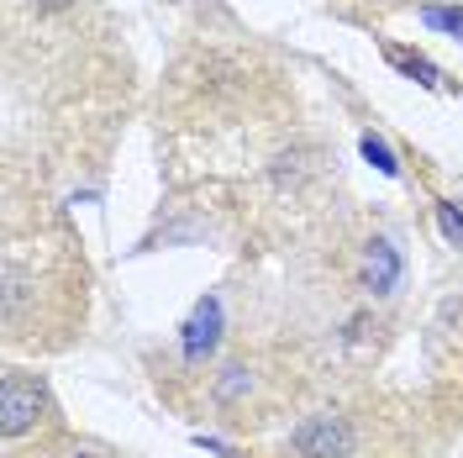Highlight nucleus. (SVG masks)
I'll return each mask as SVG.
<instances>
[{
	"instance_id": "obj_1",
	"label": "nucleus",
	"mask_w": 463,
	"mask_h": 458,
	"mask_svg": "<svg viewBox=\"0 0 463 458\" xmlns=\"http://www.w3.org/2000/svg\"><path fill=\"white\" fill-rule=\"evenodd\" d=\"M289 443H295L300 458H353V427H347L343 416H332V411L306 416Z\"/></svg>"
},
{
	"instance_id": "obj_2",
	"label": "nucleus",
	"mask_w": 463,
	"mask_h": 458,
	"mask_svg": "<svg viewBox=\"0 0 463 458\" xmlns=\"http://www.w3.org/2000/svg\"><path fill=\"white\" fill-rule=\"evenodd\" d=\"M37 411H43V379L5 374V379H0V432H5V437H22V432L37 422Z\"/></svg>"
},
{
	"instance_id": "obj_3",
	"label": "nucleus",
	"mask_w": 463,
	"mask_h": 458,
	"mask_svg": "<svg viewBox=\"0 0 463 458\" xmlns=\"http://www.w3.org/2000/svg\"><path fill=\"white\" fill-rule=\"evenodd\" d=\"M216 343H222V301H216V295H205L201 306L190 311V321H184L179 348H184V358H190V364H201V358L216 353Z\"/></svg>"
},
{
	"instance_id": "obj_4",
	"label": "nucleus",
	"mask_w": 463,
	"mask_h": 458,
	"mask_svg": "<svg viewBox=\"0 0 463 458\" xmlns=\"http://www.w3.org/2000/svg\"><path fill=\"white\" fill-rule=\"evenodd\" d=\"M395 285H401V253H395L390 237H374V243L364 248V290L390 295Z\"/></svg>"
},
{
	"instance_id": "obj_5",
	"label": "nucleus",
	"mask_w": 463,
	"mask_h": 458,
	"mask_svg": "<svg viewBox=\"0 0 463 458\" xmlns=\"http://www.w3.org/2000/svg\"><path fill=\"white\" fill-rule=\"evenodd\" d=\"M384 58L401 69V74H411L416 85H427V90H437L442 85V74H437V63L432 58H421V53H411V48H384Z\"/></svg>"
},
{
	"instance_id": "obj_6",
	"label": "nucleus",
	"mask_w": 463,
	"mask_h": 458,
	"mask_svg": "<svg viewBox=\"0 0 463 458\" xmlns=\"http://www.w3.org/2000/svg\"><path fill=\"white\" fill-rule=\"evenodd\" d=\"M358 153H364V158H369V164H374V169L384 174V179H395V174H401V164H395V153H390V148L379 143L374 132H364V138H358Z\"/></svg>"
},
{
	"instance_id": "obj_7",
	"label": "nucleus",
	"mask_w": 463,
	"mask_h": 458,
	"mask_svg": "<svg viewBox=\"0 0 463 458\" xmlns=\"http://www.w3.org/2000/svg\"><path fill=\"white\" fill-rule=\"evenodd\" d=\"M437 227H442V237H448L453 248H463V211L453 201H437Z\"/></svg>"
},
{
	"instance_id": "obj_8",
	"label": "nucleus",
	"mask_w": 463,
	"mask_h": 458,
	"mask_svg": "<svg viewBox=\"0 0 463 458\" xmlns=\"http://www.w3.org/2000/svg\"><path fill=\"white\" fill-rule=\"evenodd\" d=\"M427 27H442V32H458V37H463V5H458V11L432 5V11H427Z\"/></svg>"
},
{
	"instance_id": "obj_9",
	"label": "nucleus",
	"mask_w": 463,
	"mask_h": 458,
	"mask_svg": "<svg viewBox=\"0 0 463 458\" xmlns=\"http://www.w3.org/2000/svg\"><path fill=\"white\" fill-rule=\"evenodd\" d=\"M242 390H248V374L242 369H227L222 379H216V396H222V401H237Z\"/></svg>"
},
{
	"instance_id": "obj_10",
	"label": "nucleus",
	"mask_w": 463,
	"mask_h": 458,
	"mask_svg": "<svg viewBox=\"0 0 463 458\" xmlns=\"http://www.w3.org/2000/svg\"><path fill=\"white\" fill-rule=\"evenodd\" d=\"M37 5H48V11H63V5H69V0H37Z\"/></svg>"
},
{
	"instance_id": "obj_11",
	"label": "nucleus",
	"mask_w": 463,
	"mask_h": 458,
	"mask_svg": "<svg viewBox=\"0 0 463 458\" xmlns=\"http://www.w3.org/2000/svg\"><path fill=\"white\" fill-rule=\"evenodd\" d=\"M74 458H95V453H74Z\"/></svg>"
}]
</instances>
